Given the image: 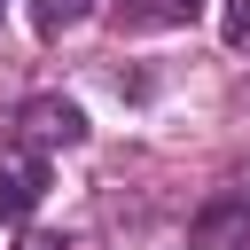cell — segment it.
<instances>
[{
  "label": "cell",
  "instance_id": "5",
  "mask_svg": "<svg viewBox=\"0 0 250 250\" xmlns=\"http://www.w3.org/2000/svg\"><path fill=\"white\" fill-rule=\"evenodd\" d=\"M78 16H86V0H31V23H39L47 39H55V31H70Z\"/></svg>",
  "mask_w": 250,
  "mask_h": 250
},
{
  "label": "cell",
  "instance_id": "2",
  "mask_svg": "<svg viewBox=\"0 0 250 250\" xmlns=\"http://www.w3.org/2000/svg\"><path fill=\"white\" fill-rule=\"evenodd\" d=\"M39 188H47V172H39V156H0V227H16V219H31V203H39Z\"/></svg>",
  "mask_w": 250,
  "mask_h": 250
},
{
  "label": "cell",
  "instance_id": "1",
  "mask_svg": "<svg viewBox=\"0 0 250 250\" xmlns=\"http://www.w3.org/2000/svg\"><path fill=\"white\" fill-rule=\"evenodd\" d=\"M188 250H250V195H211L188 227Z\"/></svg>",
  "mask_w": 250,
  "mask_h": 250
},
{
  "label": "cell",
  "instance_id": "7",
  "mask_svg": "<svg viewBox=\"0 0 250 250\" xmlns=\"http://www.w3.org/2000/svg\"><path fill=\"white\" fill-rule=\"evenodd\" d=\"M23 250H70V242H62V234H31Z\"/></svg>",
  "mask_w": 250,
  "mask_h": 250
},
{
  "label": "cell",
  "instance_id": "3",
  "mask_svg": "<svg viewBox=\"0 0 250 250\" xmlns=\"http://www.w3.org/2000/svg\"><path fill=\"white\" fill-rule=\"evenodd\" d=\"M23 133H31L39 148H78V141H86V117H78L70 102H23Z\"/></svg>",
  "mask_w": 250,
  "mask_h": 250
},
{
  "label": "cell",
  "instance_id": "4",
  "mask_svg": "<svg viewBox=\"0 0 250 250\" xmlns=\"http://www.w3.org/2000/svg\"><path fill=\"white\" fill-rule=\"evenodd\" d=\"M195 0H117V23H188Z\"/></svg>",
  "mask_w": 250,
  "mask_h": 250
},
{
  "label": "cell",
  "instance_id": "6",
  "mask_svg": "<svg viewBox=\"0 0 250 250\" xmlns=\"http://www.w3.org/2000/svg\"><path fill=\"white\" fill-rule=\"evenodd\" d=\"M219 23H227V39L250 55V0H227V16H219Z\"/></svg>",
  "mask_w": 250,
  "mask_h": 250
}]
</instances>
